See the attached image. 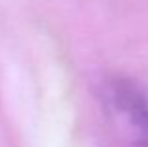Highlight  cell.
<instances>
[{
	"label": "cell",
	"instance_id": "cell-1",
	"mask_svg": "<svg viewBox=\"0 0 148 147\" xmlns=\"http://www.w3.org/2000/svg\"><path fill=\"white\" fill-rule=\"evenodd\" d=\"M107 107L112 121L133 138L148 147V100L130 81L116 79L105 92Z\"/></svg>",
	"mask_w": 148,
	"mask_h": 147
}]
</instances>
